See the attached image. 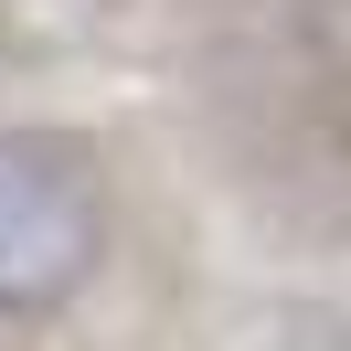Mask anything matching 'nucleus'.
<instances>
[{
	"label": "nucleus",
	"mask_w": 351,
	"mask_h": 351,
	"mask_svg": "<svg viewBox=\"0 0 351 351\" xmlns=\"http://www.w3.org/2000/svg\"><path fill=\"white\" fill-rule=\"evenodd\" d=\"M107 266V171L64 128H0V319H43Z\"/></svg>",
	"instance_id": "obj_1"
}]
</instances>
